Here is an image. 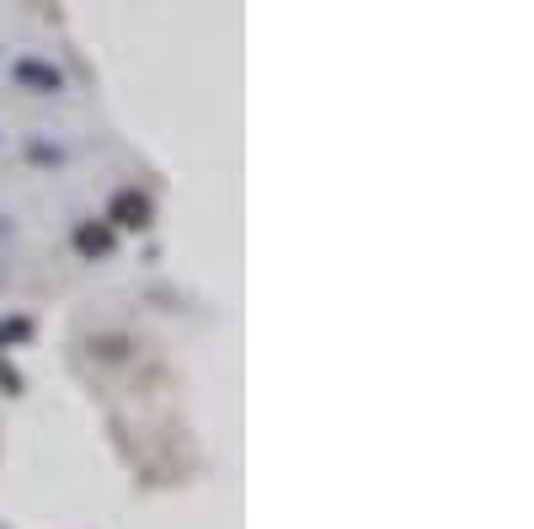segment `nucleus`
<instances>
[{
  "mask_svg": "<svg viewBox=\"0 0 534 529\" xmlns=\"http://www.w3.org/2000/svg\"><path fill=\"white\" fill-rule=\"evenodd\" d=\"M107 214H113V220H118V225H129V230H139V225H150V198H145V193H139V188H123V193L113 198V209H107Z\"/></svg>",
  "mask_w": 534,
  "mask_h": 529,
  "instance_id": "f257e3e1",
  "label": "nucleus"
},
{
  "mask_svg": "<svg viewBox=\"0 0 534 529\" xmlns=\"http://www.w3.org/2000/svg\"><path fill=\"white\" fill-rule=\"evenodd\" d=\"M11 75H17L22 86H38V91H59V70H54V65H38V59H17V65H11Z\"/></svg>",
  "mask_w": 534,
  "mask_h": 529,
  "instance_id": "f03ea898",
  "label": "nucleus"
},
{
  "mask_svg": "<svg viewBox=\"0 0 534 529\" xmlns=\"http://www.w3.org/2000/svg\"><path fill=\"white\" fill-rule=\"evenodd\" d=\"M75 246H81V252H107V246H113V236H107V230H97V225H86V230H75Z\"/></svg>",
  "mask_w": 534,
  "mask_h": 529,
  "instance_id": "7ed1b4c3",
  "label": "nucleus"
},
{
  "mask_svg": "<svg viewBox=\"0 0 534 529\" xmlns=\"http://www.w3.org/2000/svg\"><path fill=\"white\" fill-rule=\"evenodd\" d=\"M11 337H27V321H6V326H0V342H11Z\"/></svg>",
  "mask_w": 534,
  "mask_h": 529,
  "instance_id": "20e7f679",
  "label": "nucleus"
}]
</instances>
